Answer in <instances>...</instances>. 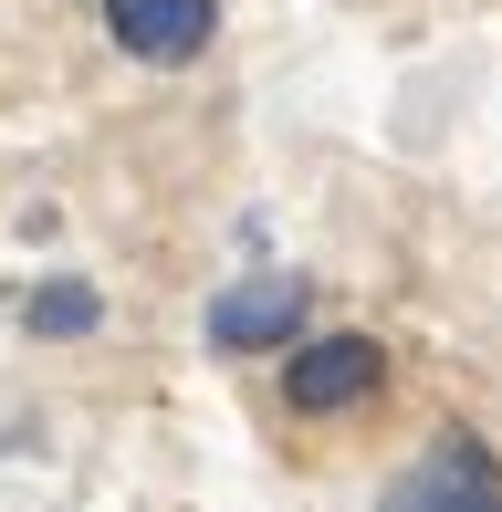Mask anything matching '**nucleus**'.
Masks as SVG:
<instances>
[{
    "label": "nucleus",
    "instance_id": "nucleus-5",
    "mask_svg": "<svg viewBox=\"0 0 502 512\" xmlns=\"http://www.w3.org/2000/svg\"><path fill=\"white\" fill-rule=\"evenodd\" d=\"M95 324H105L95 283H32L21 293V335H42V345H74V335H95Z\"/></svg>",
    "mask_w": 502,
    "mask_h": 512
},
{
    "label": "nucleus",
    "instance_id": "nucleus-2",
    "mask_svg": "<svg viewBox=\"0 0 502 512\" xmlns=\"http://www.w3.org/2000/svg\"><path fill=\"white\" fill-rule=\"evenodd\" d=\"M387 387V345L377 335H304L283 356V408L293 418H346V408H377Z\"/></svg>",
    "mask_w": 502,
    "mask_h": 512
},
{
    "label": "nucleus",
    "instance_id": "nucleus-4",
    "mask_svg": "<svg viewBox=\"0 0 502 512\" xmlns=\"http://www.w3.org/2000/svg\"><path fill=\"white\" fill-rule=\"evenodd\" d=\"M105 32L126 63H199L220 32V0H105Z\"/></svg>",
    "mask_w": 502,
    "mask_h": 512
},
{
    "label": "nucleus",
    "instance_id": "nucleus-3",
    "mask_svg": "<svg viewBox=\"0 0 502 512\" xmlns=\"http://www.w3.org/2000/svg\"><path fill=\"white\" fill-rule=\"evenodd\" d=\"M304 304L314 293L293 272H241L231 293H210V345L220 356H272V345H304Z\"/></svg>",
    "mask_w": 502,
    "mask_h": 512
},
{
    "label": "nucleus",
    "instance_id": "nucleus-1",
    "mask_svg": "<svg viewBox=\"0 0 502 512\" xmlns=\"http://www.w3.org/2000/svg\"><path fill=\"white\" fill-rule=\"evenodd\" d=\"M377 512H502V450H492L482 429H440L377 492Z\"/></svg>",
    "mask_w": 502,
    "mask_h": 512
}]
</instances>
